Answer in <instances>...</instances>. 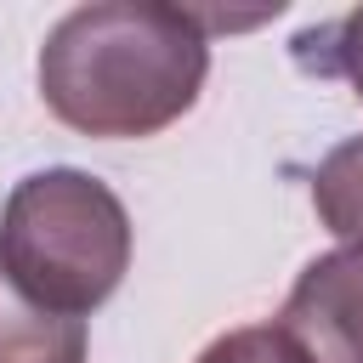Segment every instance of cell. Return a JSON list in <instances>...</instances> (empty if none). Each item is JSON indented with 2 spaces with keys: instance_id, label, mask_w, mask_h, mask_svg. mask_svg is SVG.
<instances>
[{
  "instance_id": "cell-1",
  "label": "cell",
  "mask_w": 363,
  "mask_h": 363,
  "mask_svg": "<svg viewBox=\"0 0 363 363\" xmlns=\"http://www.w3.org/2000/svg\"><path fill=\"white\" fill-rule=\"evenodd\" d=\"M210 74L199 11L159 0H96L57 17L34 79L45 108L96 142H136L176 125Z\"/></svg>"
},
{
  "instance_id": "cell-2",
  "label": "cell",
  "mask_w": 363,
  "mask_h": 363,
  "mask_svg": "<svg viewBox=\"0 0 363 363\" xmlns=\"http://www.w3.org/2000/svg\"><path fill=\"white\" fill-rule=\"evenodd\" d=\"M130 267V216L108 182L74 164L28 170L0 204V272L57 318H91Z\"/></svg>"
},
{
  "instance_id": "cell-3",
  "label": "cell",
  "mask_w": 363,
  "mask_h": 363,
  "mask_svg": "<svg viewBox=\"0 0 363 363\" xmlns=\"http://www.w3.org/2000/svg\"><path fill=\"white\" fill-rule=\"evenodd\" d=\"M278 329L306 363H363V250H329L301 267Z\"/></svg>"
},
{
  "instance_id": "cell-7",
  "label": "cell",
  "mask_w": 363,
  "mask_h": 363,
  "mask_svg": "<svg viewBox=\"0 0 363 363\" xmlns=\"http://www.w3.org/2000/svg\"><path fill=\"white\" fill-rule=\"evenodd\" d=\"M199 363H306V357L295 352V340L278 323H244V329L216 335L199 352Z\"/></svg>"
},
{
  "instance_id": "cell-4",
  "label": "cell",
  "mask_w": 363,
  "mask_h": 363,
  "mask_svg": "<svg viewBox=\"0 0 363 363\" xmlns=\"http://www.w3.org/2000/svg\"><path fill=\"white\" fill-rule=\"evenodd\" d=\"M0 363H85V323L34 306L0 272Z\"/></svg>"
},
{
  "instance_id": "cell-6",
  "label": "cell",
  "mask_w": 363,
  "mask_h": 363,
  "mask_svg": "<svg viewBox=\"0 0 363 363\" xmlns=\"http://www.w3.org/2000/svg\"><path fill=\"white\" fill-rule=\"evenodd\" d=\"M289 51H295V62L306 74L346 79L352 96L363 102V6H352V11H340L329 23H318V28H301L289 40Z\"/></svg>"
},
{
  "instance_id": "cell-5",
  "label": "cell",
  "mask_w": 363,
  "mask_h": 363,
  "mask_svg": "<svg viewBox=\"0 0 363 363\" xmlns=\"http://www.w3.org/2000/svg\"><path fill=\"white\" fill-rule=\"evenodd\" d=\"M312 210L340 238V250H363V136L329 147L312 170Z\"/></svg>"
}]
</instances>
